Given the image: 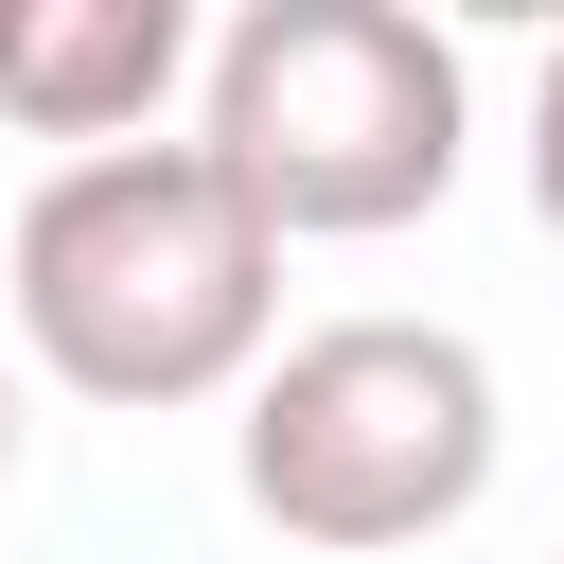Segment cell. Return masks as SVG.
Returning <instances> with one entry per match:
<instances>
[{"instance_id": "cell-1", "label": "cell", "mask_w": 564, "mask_h": 564, "mask_svg": "<svg viewBox=\"0 0 564 564\" xmlns=\"http://www.w3.org/2000/svg\"><path fill=\"white\" fill-rule=\"evenodd\" d=\"M0 317L70 405H212L282 335V247L212 176V141H106L18 194Z\"/></svg>"}, {"instance_id": "cell-2", "label": "cell", "mask_w": 564, "mask_h": 564, "mask_svg": "<svg viewBox=\"0 0 564 564\" xmlns=\"http://www.w3.org/2000/svg\"><path fill=\"white\" fill-rule=\"evenodd\" d=\"M194 141L264 212V247H370L458 194L476 70L405 0H247L229 35H194Z\"/></svg>"}, {"instance_id": "cell-3", "label": "cell", "mask_w": 564, "mask_h": 564, "mask_svg": "<svg viewBox=\"0 0 564 564\" xmlns=\"http://www.w3.org/2000/svg\"><path fill=\"white\" fill-rule=\"evenodd\" d=\"M494 458H511V405L458 317H317L247 370V423H229L247 511L317 564H388V546L476 529Z\"/></svg>"}, {"instance_id": "cell-4", "label": "cell", "mask_w": 564, "mask_h": 564, "mask_svg": "<svg viewBox=\"0 0 564 564\" xmlns=\"http://www.w3.org/2000/svg\"><path fill=\"white\" fill-rule=\"evenodd\" d=\"M194 70V18L176 0H18V53H0V123L106 159L159 123V88Z\"/></svg>"}, {"instance_id": "cell-5", "label": "cell", "mask_w": 564, "mask_h": 564, "mask_svg": "<svg viewBox=\"0 0 564 564\" xmlns=\"http://www.w3.org/2000/svg\"><path fill=\"white\" fill-rule=\"evenodd\" d=\"M529 212L564 229V53H546V88H529Z\"/></svg>"}, {"instance_id": "cell-6", "label": "cell", "mask_w": 564, "mask_h": 564, "mask_svg": "<svg viewBox=\"0 0 564 564\" xmlns=\"http://www.w3.org/2000/svg\"><path fill=\"white\" fill-rule=\"evenodd\" d=\"M0 476H18V370H0Z\"/></svg>"}, {"instance_id": "cell-7", "label": "cell", "mask_w": 564, "mask_h": 564, "mask_svg": "<svg viewBox=\"0 0 564 564\" xmlns=\"http://www.w3.org/2000/svg\"><path fill=\"white\" fill-rule=\"evenodd\" d=\"M0 53H18V0H0Z\"/></svg>"}, {"instance_id": "cell-8", "label": "cell", "mask_w": 564, "mask_h": 564, "mask_svg": "<svg viewBox=\"0 0 564 564\" xmlns=\"http://www.w3.org/2000/svg\"><path fill=\"white\" fill-rule=\"evenodd\" d=\"M546 564H564V546H546Z\"/></svg>"}]
</instances>
